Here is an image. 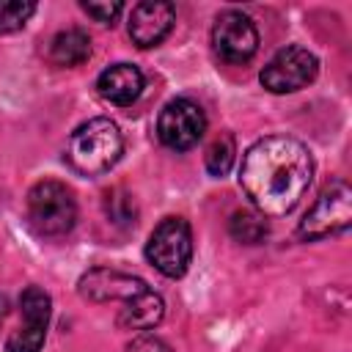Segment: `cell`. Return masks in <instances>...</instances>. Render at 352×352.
Listing matches in <instances>:
<instances>
[{
    "instance_id": "obj_21",
    "label": "cell",
    "mask_w": 352,
    "mask_h": 352,
    "mask_svg": "<svg viewBox=\"0 0 352 352\" xmlns=\"http://www.w3.org/2000/svg\"><path fill=\"white\" fill-rule=\"evenodd\" d=\"M129 352H173L162 338H157V336H138L132 344H129Z\"/></svg>"
},
{
    "instance_id": "obj_12",
    "label": "cell",
    "mask_w": 352,
    "mask_h": 352,
    "mask_svg": "<svg viewBox=\"0 0 352 352\" xmlns=\"http://www.w3.org/2000/svg\"><path fill=\"white\" fill-rule=\"evenodd\" d=\"M162 316H165V300L157 292L146 289L138 297L124 302L118 314V327L121 330H151L162 322Z\"/></svg>"
},
{
    "instance_id": "obj_2",
    "label": "cell",
    "mask_w": 352,
    "mask_h": 352,
    "mask_svg": "<svg viewBox=\"0 0 352 352\" xmlns=\"http://www.w3.org/2000/svg\"><path fill=\"white\" fill-rule=\"evenodd\" d=\"M121 151H124V138L116 121L99 116L80 124L72 132L66 146V160L77 173L99 176V173H107L121 160Z\"/></svg>"
},
{
    "instance_id": "obj_8",
    "label": "cell",
    "mask_w": 352,
    "mask_h": 352,
    "mask_svg": "<svg viewBox=\"0 0 352 352\" xmlns=\"http://www.w3.org/2000/svg\"><path fill=\"white\" fill-rule=\"evenodd\" d=\"M212 47L226 63H248L258 50V30L248 14L228 8L214 19Z\"/></svg>"
},
{
    "instance_id": "obj_5",
    "label": "cell",
    "mask_w": 352,
    "mask_h": 352,
    "mask_svg": "<svg viewBox=\"0 0 352 352\" xmlns=\"http://www.w3.org/2000/svg\"><path fill=\"white\" fill-rule=\"evenodd\" d=\"M349 223H352V192L344 182H333L319 192L316 204L300 220L297 236L302 242H316L349 228Z\"/></svg>"
},
{
    "instance_id": "obj_10",
    "label": "cell",
    "mask_w": 352,
    "mask_h": 352,
    "mask_svg": "<svg viewBox=\"0 0 352 352\" xmlns=\"http://www.w3.org/2000/svg\"><path fill=\"white\" fill-rule=\"evenodd\" d=\"M176 22V8L170 3H138L129 14V38L148 50V47H157L173 28Z\"/></svg>"
},
{
    "instance_id": "obj_17",
    "label": "cell",
    "mask_w": 352,
    "mask_h": 352,
    "mask_svg": "<svg viewBox=\"0 0 352 352\" xmlns=\"http://www.w3.org/2000/svg\"><path fill=\"white\" fill-rule=\"evenodd\" d=\"M33 14H36V3L30 0H0V36L22 30Z\"/></svg>"
},
{
    "instance_id": "obj_4",
    "label": "cell",
    "mask_w": 352,
    "mask_h": 352,
    "mask_svg": "<svg viewBox=\"0 0 352 352\" xmlns=\"http://www.w3.org/2000/svg\"><path fill=\"white\" fill-rule=\"evenodd\" d=\"M146 258L165 278H182L192 258V231L182 217H165L146 242Z\"/></svg>"
},
{
    "instance_id": "obj_13",
    "label": "cell",
    "mask_w": 352,
    "mask_h": 352,
    "mask_svg": "<svg viewBox=\"0 0 352 352\" xmlns=\"http://www.w3.org/2000/svg\"><path fill=\"white\" fill-rule=\"evenodd\" d=\"M88 55H91V38L80 28L55 33L50 41V50H47V58L55 66H80L88 60Z\"/></svg>"
},
{
    "instance_id": "obj_1",
    "label": "cell",
    "mask_w": 352,
    "mask_h": 352,
    "mask_svg": "<svg viewBox=\"0 0 352 352\" xmlns=\"http://www.w3.org/2000/svg\"><path fill=\"white\" fill-rule=\"evenodd\" d=\"M314 179V157L297 138L267 135L256 140L239 168V184L261 214H289L308 192Z\"/></svg>"
},
{
    "instance_id": "obj_18",
    "label": "cell",
    "mask_w": 352,
    "mask_h": 352,
    "mask_svg": "<svg viewBox=\"0 0 352 352\" xmlns=\"http://www.w3.org/2000/svg\"><path fill=\"white\" fill-rule=\"evenodd\" d=\"M104 209H107V214H110V220H113L116 226H124V228L135 226L138 209H135L132 195H126V192H121V190H113V192H107V198H104Z\"/></svg>"
},
{
    "instance_id": "obj_7",
    "label": "cell",
    "mask_w": 352,
    "mask_h": 352,
    "mask_svg": "<svg viewBox=\"0 0 352 352\" xmlns=\"http://www.w3.org/2000/svg\"><path fill=\"white\" fill-rule=\"evenodd\" d=\"M206 132V116L192 99H170L157 118V138L173 151L192 148Z\"/></svg>"
},
{
    "instance_id": "obj_16",
    "label": "cell",
    "mask_w": 352,
    "mask_h": 352,
    "mask_svg": "<svg viewBox=\"0 0 352 352\" xmlns=\"http://www.w3.org/2000/svg\"><path fill=\"white\" fill-rule=\"evenodd\" d=\"M19 308H22L25 324H41V327L50 324L52 300H50V294H47L44 289H38V286H28V289L19 294Z\"/></svg>"
},
{
    "instance_id": "obj_14",
    "label": "cell",
    "mask_w": 352,
    "mask_h": 352,
    "mask_svg": "<svg viewBox=\"0 0 352 352\" xmlns=\"http://www.w3.org/2000/svg\"><path fill=\"white\" fill-rule=\"evenodd\" d=\"M234 160H236V143H234V135H231V132L217 135V138L209 143L206 154H204L206 170H209L212 176H226V173L231 170Z\"/></svg>"
},
{
    "instance_id": "obj_22",
    "label": "cell",
    "mask_w": 352,
    "mask_h": 352,
    "mask_svg": "<svg viewBox=\"0 0 352 352\" xmlns=\"http://www.w3.org/2000/svg\"><path fill=\"white\" fill-rule=\"evenodd\" d=\"M6 316H8V302H6V297H0V324L6 322Z\"/></svg>"
},
{
    "instance_id": "obj_11",
    "label": "cell",
    "mask_w": 352,
    "mask_h": 352,
    "mask_svg": "<svg viewBox=\"0 0 352 352\" xmlns=\"http://www.w3.org/2000/svg\"><path fill=\"white\" fill-rule=\"evenodd\" d=\"M96 91L104 102L126 107L132 104L143 91V74L132 63H113L96 77Z\"/></svg>"
},
{
    "instance_id": "obj_6",
    "label": "cell",
    "mask_w": 352,
    "mask_h": 352,
    "mask_svg": "<svg viewBox=\"0 0 352 352\" xmlns=\"http://www.w3.org/2000/svg\"><path fill=\"white\" fill-rule=\"evenodd\" d=\"M319 60L305 47H283L261 69V85L270 94H292L316 80Z\"/></svg>"
},
{
    "instance_id": "obj_15",
    "label": "cell",
    "mask_w": 352,
    "mask_h": 352,
    "mask_svg": "<svg viewBox=\"0 0 352 352\" xmlns=\"http://www.w3.org/2000/svg\"><path fill=\"white\" fill-rule=\"evenodd\" d=\"M228 231L236 242H245V245H258L264 236H267V220L264 214H256V212H234L231 214V223H228Z\"/></svg>"
},
{
    "instance_id": "obj_9",
    "label": "cell",
    "mask_w": 352,
    "mask_h": 352,
    "mask_svg": "<svg viewBox=\"0 0 352 352\" xmlns=\"http://www.w3.org/2000/svg\"><path fill=\"white\" fill-rule=\"evenodd\" d=\"M80 294L91 302H110V300H132L138 297L140 292H146V280L135 278V275H126V272H118V270H107V267H96V270H88L80 283H77Z\"/></svg>"
},
{
    "instance_id": "obj_20",
    "label": "cell",
    "mask_w": 352,
    "mask_h": 352,
    "mask_svg": "<svg viewBox=\"0 0 352 352\" xmlns=\"http://www.w3.org/2000/svg\"><path fill=\"white\" fill-rule=\"evenodd\" d=\"M82 11H85L88 16H94L96 22L113 25V19L124 11V6H121V3H110V0H107V3H88V0H85V3H82Z\"/></svg>"
},
{
    "instance_id": "obj_3",
    "label": "cell",
    "mask_w": 352,
    "mask_h": 352,
    "mask_svg": "<svg viewBox=\"0 0 352 352\" xmlns=\"http://www.w3.org/2000/svg\"><path fill=\"white\" fill-rule=\"evenodd\" d=\"M28 220L41 236H60L77 223V204L63 182L44 179L28 192Z\"/></svg>"
},
{
    "instance_id": "obj_19",
    "label": "cell",
    "mask_w": 352,
    "mask_h": 352,
    "mask_svg": "<svg viewBox=\"0 0 352 352\" xmlns=\"http://www.w3.org/2000/svg\"><path fill=\"white\" fill-rule=\"evenodd\" d=\"M47 327L41 324H22L19 330H14L6 341V352H38L44 344Z\"/></svg>"
}]
</instances>
